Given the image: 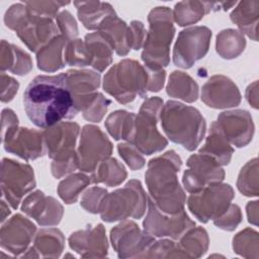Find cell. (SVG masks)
Instances as JSON below:
<instances>
[{
  "label": "cell",
  "mask_w": 259,
  "mask_h": 259,
  "mask_svg": "<svg viewBox=\"0 0 259 259\" xmlns=\"http://www.w3.org/2000/svg\"><path fill=\"white\" fill-rule=\"evenodd\" d=\"M131 112L125 110H116L108 115L105 120V126L114 140H122L123 132Z\"/></svg>",
  "instance_id": "cell-42"
},
{
  "label": "cell",
  "mask_w": 259,
  "mask_h": 259,
  "mask_svg": "<svg viewBox=\"0 0 259 259\" xmlns=\"http://www.w3.org/2000/svg\"><path fill=\"white\" fill-rule=\"evenodd\" d=\"M242 221L241 209L237 204H230L226 212L219 219L213 220V224L225 231H233Z\"/></svg>",
  "instance_id": "cell-46"
},
{
  "label": "cell",
  "mask_w": 259,
  "mask_h": 259,
  "mask_svg": "<svg viewBox=\"0 0 259 259\" xmlns=\"http://www.w3.org/2000/svg\"><path fill=\"white\" fill-rule=\"evenodd\" d=\"M147 200L148 198L141 182L139 180H131L124 187L104 196L99 212L101 219L107 223L127 218L140 219L146 210Z\"/></svg>",
  "instance_id": "cell-9"
},
{
  "label": "cell",
  "mask_w": 259,
  "mask_h": 259,
  "mask_svg": "<svg viewBox=\"0 0 259 259\" xmlns=\"http://www.w3.org/2000/svg\"><path fill=\"white\" fill-rule=\"evenodd\" d=\"M258 201H250L247 204V214H248V221L249 223L253 225H257V220H258Z\"/></svg>",
  "instance_id": "cell-52"
},
{
  "label": "cell",
  "mask_w": 259,
  "mask_h": 259,
  "mask_svg": "<svg viewBox=\"0 0 259 259\" xmlns=\"http://www.w3.org/2000/svg\"><path fill=\"white\" fill-rule=\"evenodd\" d=\"M0 67L2 72L10 71L16 75H25L32 69V62L30 56L22 51L20 48L7 42L1 41Z\"/></svg>",
  "instance_id": "cell-27"
},
{
  "label": "cell",
  "mask_w": 259,
  "mask_h": 259,
  "mask_svg": "<svg viewBox=\"0 0 259 259\" xmlns=\"http://www.w3.org/2000/svg\"><path fill=\"white\" fill-rule=\"evenodd\" d=\"M80 21L88 29H99L103 21L109 16L115 15V11L109 3L100 1H75Z\"/></svg>",
  "instance_id": "cell-24"
},
{
  "label": "cell",
  "mask_w": 259,
  "mask_h": 259,
  "mask_svg": "<svg viewBox=\"0 0 259 259\" xmlns=\"http://www.w3.org/2000/svg\"><path fill=\"white\" fill-rule=\"evenodd\" d=\"M78 134V123L67 121H61L42 133L47 153L53 159L52 173L56 178L78 168V157L75 153Z\"/></svg>",
  "instance_id": "cell-8"
},
{
  "label": "cell",
  "mask_w": 259,
  "mask_h": 259,
  "mask_svg": "<svg viewBox=\"0 0 259 259\" xmlns=\"http://www.w3.org/2000/svg\"><path fill=\"white\" fill-rule=\"evenodd\" d=\"M91 59V66L98 72L104 71L112 61V52L114 47L111 40L102 32H93L86 34L84 40Z\"/></svg>",
  "instance_id": "cell-26"
},
{
  "label": "cell",
  "mask_w": 259,
  "mask_h": 259,
  "mask_svg": "<svg viewBox=\"0 0 259 259\" xmlns=\"http://www.w3.org/2000/svg\"><path fill=\"white\" fill-rule=\"evenodd\" d=\"M163 100L157 96L148 98L141 106L139 113L133 117L123 138L135 146L142 154L152 155L162 151L168 144L158 132L156 124L159 120Z\"/></svg>",
  "instance_id": "cell-6"
},
{
  "label": "cell",
  "mask_w": 259,
  "mask_h": 259,
  "mask_svg": "<svg viewBox=\"0 0 259 259\" xmlns=\"http://www.w3.org/2000/svg\"><path fill=\"white\" fill-rule=\"evenodd\" d=\"M91 182V178L82 173H76L65 178L58 187L60 197L68 204L77 201L80 192Z\"/></svg>",
  "instance_id": "cell-37"
},
{
  "label": "cell",
  "mask_w": 259,
  "mask_h": 259,
  "mask_svg": "<svg viewBox=\"0 0 259 259\" xmlns=\"http://www.w3.org/2000/svg\"><path fill=\"white\" fill-rule=\"evenodd\" d=\"M211 30L206 26H192L179 32L173 50V62L183 69L191 68L202 59L209 48Z\"/></svg>",
  "instance_id": "cell-12"
},
{
  "label": "cell",
  "mask_w": 259,
  "mask_h": 259,
  "mask_svg": "<svg viewBox=\"0 0 259 259\" xmlns=\"http://www.w3.org/2000/svg\"><path fill=\"white\" fill-rule=\"evenodd\" d=\"M166 90L169 96L186 102H193L198 97L197 83L189 75L180 71L171 73Z\"/></svg>",
  "instance_id": "cell-32"
},
{
  "label": "cell",
  "mask_w": 259,
  "mask_h": 259,
  "mask_svg": "<svg viewBox=\"0 0 259 259\" xmlns=\"http://www.w3.org/2000/svg\"><path fill=\"white\" fill-rule=\"evenodd\" d=\"M257 81L253 82L252 84H250L246 90V98L248 100V102L255 108L257 109L258 108V93H257Z\"/></svg>",
  "instance_id": "cell-51"
},
{
  "label": "cell",
  "mask_w": 259,
  "mask_h": 259,
  "mask_svg": "<svg viewBox=\"0 0 259 259\" xmlns=\"http://www.w3.org/2000/svg\"><path fill=\"white\" fill-rule=\"evenodd\" d=\"M112 153V144L97 126L86 124L81 132L78 148V168L93 173L97 166Z\"/></svg>",
  "instance_id": "cell-13"
},
{
  "label": "cell",
  "mask_w": 259,
  "mask_h": 259,
  "mask_svg": "<svg viewBox=\"0 0 259 259\" xmlns=\"http://www.w3.org/2000/svg\"><path fill=\"white\" fill-rule=\"evenodd\" d=\"M91 182L116 186L126 178V171L122 164L114 158L103 160L91 175Z\"/></svg>",
  "instance_id": "cell-33"
},
{
  "label": "cell",
  "mask_w": 259,
  "mask_h": 259,
  "mask_svg": "<svg viewBox=\"0 0 259 259\" xmlns=\"http://www.w3.org/2000/svg\"><path fill=\"white\" fill-rule=\"evenodd\" d=\"M118 153L132 170H139L144 167L145 159L142 153L131 144H119L117 146Z\"/></svg>",
  "instance_id": "cell-45"
},
{
  "label": "cell",
  "mask_w": 259,
  "mask_h": 259,
  "mask_svg": "<svg viewBox=\"0 0 259 259\" xmlns=\"http://www.w3.org/2000/svg\"><path fill=\"white\" fill-rule=\"evenodd\" d=\"M110 239L119 258L145 257L155 242L152 235L142 232L132 221H124L115 226L110 232Z\"/></svg>",
  "instance_id": "cell-15"
},
{
  "label": "cell",
  "mask_w": 259,
  "mask_h": 259,
  "mask_svg": "<svg viewBox=\"0 0 259 259\" xmlns=\"http://www.w3.org/2000/svg\"><path fill=\"white\" fill-rule=\"evenodd\" d=\"M143 226L144 231L152 236L178 240L195 227V223L190 220L184 209L175 214H168L159 209L152 198H148V213Z\"/></svg>",
  "instance_id": "cell-14"
},
{
  "label": "cell",
  "mask_w": 259,
  "mask_h": 259,
  "mask_svg": "<svg viewBox=\"0 0 259 259\" xmlns=\"http://www.w3.org/2000/svg\"><path fill=\"white\" fill-rule=\"evenodd\" d=\"M66 75L75 107L78 112L83 111L98 93L100 75L91 70H69Z\"/></svg>",
  "instance_id": "cell-21"
},
{
  "label": "cell",
  "mask_w": 259,
  "mask_h": 259,
  "mask_svg": "<svg viewBox=\"0 0 259 259\" xmlns=\"http://www.w3.org/2000/svg\"><path fill=\"white\" fill-rule=\"evenodd\" d=\"M1 85H2V94H1V101L2 102H9L13 99L15 93L18 90L19 83L13 79L12 77L1 73Z\"/></svg>",
  "instance_id": "cell-48"
},
{
  "label": "cell",
  "mask_w": 259,
  "mask_h": 259,
  "mask_svg": "<svg viewBox=\"0 0 259 259\" xmlns=\"http://www.w3.org/2000/svg\"><path fill=\"white\" fill-rule=\"evenodd\" d=\"M57 26L62 34L69 40L75 39L78 35V26L68 10H63L57 15Z\"/></svg>",
  "instance_id": "cell-47"
},
{
  "label": "cell",
  "mask_w": 259,
  "mask_h": 259,
  "mask_svg": "<svg viewBox=\"0 0 259 259\" xmlns=\"http://www.w3.org/2000/svg\"><path fill=\"white\" fill-rule=\"evenodd\" d=\"M146 70L148 73L147 90L157 92L160 89H162L164 82H165V77H166L165 70L164 69H150V68H146Z\"/></svg>",
  "instance_id": "cell-50"
},
{
  "label": "cell",
  "mask_w": 259,
  "mask_h": 259,
  "mask_svg": "<svg viewBox=\"0 0 259 259\" xmlns=\"http://www.w3.org/2000/svg\"><path fill=\"white\" fill-rule=\"evenodd\" d=\"M201 100L212 108H228L240 104L241 94L230 78L214 75L202 86Z\"/></svg>",
  "instance_id": "cell-19"
},
{
  "label": "cell",
  "mask_w": 259,
  "mask_h": 259,
  "mask_svg": "<svg viewBox=\"0 0 259 259\" xmlns=\"http://www.w3.org/2000/svg\"><path fill=\"white\" fill-rule=\"evenodd\" d=\"M22 211L41 226L58 225L63 217V206L54 197L46 196L37 190L30 193L22 202Z\"/></svg>",
  "instance_id": "cell-22"
},
{
  "label": "cell",
  "mask_w": 259,
  "mask_h": 259,
  "mask_svg": "<svg viewBox=\"0 0 259 259\" xmlns=\"http://www.w3.org/2000/svg\"><path fill=\"white\" fill-rule=\"evenodd\" d=\"M6 207V204H5V201L4 200H2L1 201V209H2V219H1V222L2 223H4V221L6 220V215H9L10 214V209L7 207V208H5Z\"/></svg>",
  "instance_id": "cell-53"
},
{
  "label": "cell",
  "mask_w": 259,
  "mask_h": 259,
  "mask_svg": "<svg viewBox=\"0 0 259 259\" xmlns=\"http://www.w3.org/2000/svg\"><path fill=\"white\" fill-rule=\"evenodd\" d=\"M107 191L101 187H92L88 189L81 198V205L89 212L97 213L100 210L101 203Z\"/></svg>",
  "instance_id": "cell-44"
},
{
  "label": "cell",
  "mask_w": 259,
  "mask_h": 259,
  "mask_svg": "<svg viewBox=\"0 0 259 259\" xmlns=\"http://www.w3.org/2000/svg\"><path fill=\"white\" fill-rule=\"evenodd\" d=\"M148 73L145 67L135 60L124 59L113 65L103 78L104 91L114 99L127 104L137 96L146 98Z\"/></svg>",
  "instance_id": "cell-7"
},
{
  "label": "cell",
  "mask_w": 259,
  "mask_h": 259,
  "mask_svg": "<svg viewBox=\"0 0 259 259\" xmlns=\"http://www.w3.org/2000/svg\"><path fill=\"white\" fill-rule=\"evenodd\" d=\"M130 40H131V47L132 49L138 51L141 49L143 41H144V37H145V27L143 22L138 21V20H134L131 22L130 26Z\"/></svg>",
  "instance_id": "cell-49"
},
{
  "label": "cell",
  "mask_w": 259,
  "mask_h": 259,
  "mask_svg": "<svg viewBox=\"0 0 259 259\" xmlns=\"http://www.w3.org/2000/svg\"><path fill=\"white\" fill-rule=\"evenodd\" d=\"M187 169L183 173L182 182L185 189L195 193L209 184L224 180L225 171L212 157L204 154H194L186 162Z\"/></svg>",
  "instance_id": "cell-16"
},
{
  "label": "cell",
  "mask_w": 259,
  "mask_h": 259,
  "mask_svg": "<svg viewBox=\"0 0 259 259\" xmlns=\"http://www.w3.org/2000/svg\"><path fill=\"white\" fill-rule=\"evenodd\" d=\"M65 62L69 66L85 67L92 64L90 53L82 39L69 40L64 52Z\"/></svg>",
  "instance_id": "cell-39"
},
{
  "label": "cell",
  "mask_w": 259,
  "mask_h": 259,
  "mask_svg": "<svg viewBox=\"0 0 259 259\" xmlns=\"http://www.w3.org/2000/svg\"><path fill=\"white\" fill-rule=\"evenodd\" d=\"M69 39L63 34L55 36L36 53L38 69L46 72H56L66 66L63 54Z\"/></svg>",
  "instance_id": "cell-25"
},
{
  "label": "cell",
  "mask_w": 259,
  "mask_h": 259,
  "mask_svg": "<svg viewBox=\"0 0 259 259\" xmlns=\"http://www.w3.org/2000/svg\"><path fill=\"white\" fill-rule=\"evenodd\" d=\"M70 247L82 257H104L107 254V241L102 225L73 233L69 238Z\"/></svg>",
  "instance_id": "cell-23"
},
{
  "label": "cell",
  "mask_w": 259,
  "mask_h": 259,
  "mask_svg": "<svg viewBox=\"0 0 259 259\" xmlns=\"http://www.w3.org/2000/svg\"><path fill=\"white\" fill-rule=\"evenodd\" d=\"M215 122L229 143L238 148L245 147L252 140L254 124L250 113L246 110L222 112Z\"/></svg>",
  "instance_id": "cell-18"
},
{
  "label": "cell",
  "mask_w": 259,
  "mask_h": 259,
  "mask_svg": "<svg viewBox=\"0 0 259 259\" xmlns=\"http://www.w3.org/2000/svg\"><path fill=\"white\" fill-rule=\"evenodd\" d=\"M233 247L234 250L239 253L242 256L246 255V252L258 251V234L256 231L251 229H246L239 234H237L236 237H234L233 240Z\"/></svg>",
  "instance_id": "cell-40"
},
{
  "label": "cell",
  "mask_w": 259,
  "mask_h": 259,
  "mask_svg": "<svg viewBox=\"0 0 259 259\" xmlns=\"http://www.w3.org/2000/svg\"><path fill=\"white\" fill-rule=\"evenodd\" d=\"M180 243L178 244L179 249L185 251L187 257H199L207 249L208 237L207 233L202 228L190 229L187 231L181 238ZM185 256V255H184Z\"/></svg>",
  "instance_id": "cell-36"
},
{
  "label": "cell",
  "mask_w": 259,
  "mask_h": 259,
  "mask_svg": "<svg viewBox=\"0 0 259 259\" xmlns=\"http://www.w3.org/2000/svg\"><path fill=\"white\" fill-rule=\"evenodd\" d=\"M258 165L257 158L249 161L241 170L237 186L240 192L246 196L258 195Z\"/></svg>",
  "instance_id": "cell-38"
},
{
  "label": "cell",
  "mask_w": 259,
  "mask_h": 259,
  "mask_svg": "<svg viewBox=\"0 0 259 259\" xmlns=\"http://www.w3.org/2000/svg\"><path fill=\"white\" fill-rule=\"evenodd\" d=\"M173 13L167 6L152 9L148 15L149 31L146 35L142 60L146 68L163 69L170 62V45L174 36Z\"/></svg>",
  "instance_id": "cell-5"
},
{
  "label": "cell",
  "mask_w": 259,
  "mask_h": 259,
  "mask_svg": "<svg viewBox=\"0 0 259 259\" xmlns=\"http://www.w3.org/2000/svg\"><path fill=\"white\" fill-rule=\"evenodd\" d=\"M234 195V190L229 184L212 183L198 192L191 193L187 199V205L199 222L207 223L226 212Z\"/></svg>",
  "instance_id": "cell-10"
},
{
  "label": "cell",
  "mask_w": 259,
  "mask_h": 259,
  "mask_svg": "<svg viewBox=\"0 0 259 259\" xmlns=\"http://www.w3.org/2000/svg\"><path fill=\"white\" fill-rule=\"evenodd\" d=\"M199 153L212 157L220 165H228L230 163L234 149L222 134L215 121L211 123L206 141L199 149Z\"/></svg>",
  "instance_id": "cell-28"
},
{
  "label": "cell",
  "mask_w": 259,
  "mask_h": 259,
  "mask_svg": "<svg viewBox=\"0 0 259 259\" xmlns=\"http://www.w3.org/2000/svg\"><path fill=\"white\" fill-rule=\"evenodd\" d=\"M210 10H218V3L201 1H182L174 6L173 19L180 26L193 24L199 21Z\"/></svg>",
  "instance_id": "cell-31"
},
{
  "label": "cell",
  "mask_w": 259,
  "mask_h": 259,
  "mask_svg": "<svg viewBox=\"0 0 259 259\" xmlns=\"http://www.w3.org/2000/svg\"><path fill=\"white\" fill-rule=\"evenodd\" d=\"M161 124L171 142L188 151L195 150L202 141L206 123L198 109L169 100L161 109Z\"/></svg>",
  "instance_id": "cell-3"
},
{
  "label": "cell",
  "mask_w": 259,
  "mask_h": 259,
  "mask_svg": "<svg viewBox=\"0 0 259 259\" xmlns=\"http://www.w3.org/2000/svg\"><path fill=\"white\" fill-rule=\"evenodd\" d=\"M24 4L32 13L54 19L57 17L59 9L70 3L60 1H25Z\"/></svg>",
  "instance_id": "cell-43"
},
{
  "label": "cell",
  "mask_w": 259,
  "mask_h": 259,
  "mask_svg": "<svg viewBox=\"0 0 259 259\" xmlns=\"http://www.w3.org/2000/svg\"><path fill=\"white\" fill-rule=\"evenodd\" d=\"M33 247L44 257H59L64 248V236L58 229H42L35 236Z\"/></svg>",
  "instance_id": "cell-35"
},
{
  "label": "cell",
  "mask_w": 259,
  "mask_h": 259,
  "mask_svg": "<svg viewBox=\"0 0 259 259\" xmlns=\"http://www.w3.org/2000/svg\"><path fill=\"white\" fill-rule=\"evenodd\" d=\"M259 1H242L232 11L231 20L237 24L242 33L257 40Z\"/></svg>",
  "instance_id": "cell-29"
},
{
  "label": "cell",
  "mask_w": 259,
  "mask_h": 259,
  "mask_svg": "<svg viewBox=\"0 0 259 259\" xmlns=\"http://www.w3.org/2000/svg\"><path fill=\"white\" fill-rule=\"evenodd\" d=\"M110 103L111 101L108 98L104 97L101 93L98 92L91 103L82 111L83 117L92 122L100 121L106 113L107 107Z\"/></svg>",
  "instance_id": "cell-41"
},
{
  "label": "cell",
  "mask_w": 259,
  "mask_h": 259,
  "mask_svg": "<svg viewBox=\"0 0 259 259\" xmlns=\"http://www.w3.org/2000/svg\"><path fill=\"white\" fill-rule=\"evenodd\" d=\"M246 40L241 31L225 29L217 36V52L224 59L237 58L245 49Z\"/></svg>",
  "instance_id": "cell-34"
},
{
  "label": "cell",
  "mask_w": 259,
  "mask_h": 259,
  "mask_svg": "<svg viewBox=\"0 0 259 259\" xmlns=\"http://www.w3.org/2000/svg\"><path fill=\"white\" fill-rule=\"evenodd\" d=\"M23 105L27 117L40 128L71 119L78 113L66 73L36 76L23 93Z\"/></svg>",
  "instance_id": "cell-1"
},
{
  "label": "cell",
  "mask_w": 259,
  "mask_h": 259,
  "mask_svg": "<svg viewBox=\"0 0 259 259\" xmlns=\"http://www.w3.org/2000/svg\"><path fill=\"white\" fill-rule=\"evenodd\" d=\"M36 227L21 214L13 215L1 228V246L14 255L24 252L34 237Z\"/></svg>",
  "instance_id": "cell-20"
},
{
  "label": "cell",
  "mask_w": 259,
  "mask_h": 259,
  "mask_svg": "<svg viewBox=\"0 0 259 259\" xmlns=\"http://www.w3.org/2000/svg\"><path fill=\"white\" fill-rule=\"evenodd\" d=\"M4 22L34 53L59 35L60 31L53 18L32 13L24 3L11 5L5 12Z\"/></svg>",
  "instance_id": "cell-4"
},
{
  "label": "cell",
  "mask_w": 259,
  "mask_h": 259,
  "mask_svg": "<svg viewBox=\"0 0 259 259\" xmlns=\"http://www.w3.org/2000/svg\"><path fill=\"white\" fill-rule=\"evenodd\" d=\"M17 125L2 132L5 150L24 160H34L44 156L47 149L42 133Z\"/></svg>",
  "instance_id": "cell-17"
},
{
  "label": "cell",
  "mask_w": 259,
  "mask_h": 259,
  "mask_svg": "<svg viewBox=\"0 0 259 259\" xmlns=\"http://www.w3.org/2000/svg\"><path fill=\"white\" fill-rule=\"evenodd\" d=\"M181 165V158L175 151L170 150L150 160L145 174L152 200L159 209L168 214L183 210L186 202L185 193L177 177Z\"/></svg>",
  "instance_id": "cell-2"
},
{
  "label": "cell",
  "mask_w": 259,
  "mask_h": 259,
  "mask_svg": "<svg viewBox=\"0 0 259 259\" xmlns=\"http://www.w3.org/2000/svg\"><path fill=\"white\" fill-rule=\"evenodd\" d=\"M98 30L111 40L118 56H125L132 49L128 26L116 14L106 18Z\"/></svg>",
  "instance_id": "cell-30"
},
{
  "label": "cell",
  "mask_w": 259,
  "mask_h": 259,
  "mask_svg": "<svg viewBox=\"0 0 259 259\" xmlns=\"http://www.w3.org/2000/svg\"><path fill=\"white\" fill-rule=\"evenodd\" d=\"M34 187L33 169L29 165L6 158L2 160L1 192L12 208H17L21 198Z\"/></svg>",
  "instance_id": "cell-11"
}]
</instances>
